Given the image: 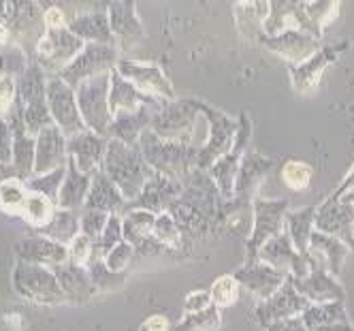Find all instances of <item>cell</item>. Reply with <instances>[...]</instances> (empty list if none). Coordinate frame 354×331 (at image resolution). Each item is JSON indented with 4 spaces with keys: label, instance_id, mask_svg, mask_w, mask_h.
Returning a JSON list of instances; mask_svg holds the SVG:
<instances>
[{
    "label": "cell",
    "instance_id": "1",
    "mask_svg": "<svg viewBox=\"0 0 354 331\" xmlns=\"http://www.w3.org/2000/svg\"><path fill=\"white\" fill-rule=\"evenodd\" d=\"M222 195L207 171H190L182 195L173 201L169 214L184 233H205L222 220Z\"/></svg>",
    "mask_w": 354,
    "mask_h": 331
},
{
    "label": "cell",
    "instance_id": "2",
    "mask_svg": "<svg viewBox=\"0 0 354 331\" xmlns=\"http://www.w3.org/2000/svg\"><path fill=\"white\" fill-rule=\"evenodd\" d=\"M100 171L120 188V193L129 203H133L141 195L147 180L154 175L151 167L145 163L139 145H126L118 139L107 141Z\"/></svg>",
    "mask_w": 354,
    "mask_h": 331
},
{
    "label": "cell",
    "instance_id": "3",
    "mask_svg": "<svg viewBox=\"0 0 354 331\" xmlns=\"http://www.w3.org/2000/svg\"><path fill=\"white\" fill-rule=\"evenodd\" d=\"M139 147L151 171L167 175L171 180L184 182L188 173L196 169L198 150H194L190 143L160 139L156 133H151L147 129L139 139Z\"/></svg>",
    "mask_w": 354,
    "mask_h": 331
},
{
    "label": "cell",
    "instance_id": "4",
    "mask_svg": "<svg viewBox=\"0 0 354 331\" xmlns=\"http://www.w3.org/2000/svg\"><path fill=\"white\" fill-rule=\"evenodd\" d=\"M201 122H203V100L175 98L151 114L149 131L167 141L192 143V137Z\"/></svg>",
    "mask_w": 354,
    "mask_h": 331
},
{
    "label": "cell",
    "instance_id": "5",
    "mask_svg": "<svg viewBox=\"0 0 354 331\" xmlns=\"http://www.w3.org/2000/svg\"><path fill=\"white\" fill-rule=\"evenodd\" d=\"M13 291L26 301L39 305H62L66 303L60 283L52 267L17 261L11 276Z\"/></svg>",
    "mask_w": 354,
    "mask_h": 331
},
{
    "label": "cell",
    "instance_id": "6",
    "mask_svg": "<svg viewBox=\"0 0 354 331\" xmlns=\"http://www.w3.org/2000/svg\"><path fill=\"white\" fill-rule=\"evenodd\" d=\"M288 214L286 199H263L252 201V233L245 240V263L259 261V250L273 238L284 233V220Z\"/></svg>",
    "mask_w": 354,
    "mask_h": 331
},
{
    "label": "cell",
    "instance_id": "7",
    "mask_svg": "<svg viewBox=\"0 0 354 331\" xmlns=\"http://www.w3.org/2000/svg\"><path fill=\"white\" fill-rule=\"evenodd\" d=\"M109 88H111V73H105L86 80L75 90L77 92V105L86 129L105 139L113 122V114L109 109Z\"/></svg>",
    "mask_w": 354,
    "mask_h": 331
},
{
    "label": "cell",
    "instance_id": "8",
    "mask_svg": "<svg viewBox=\"0 0 354 331\" xmlns=\"http://www.w3.org/2000/svg\"><path fill=\"white\" fill-rule=\"evenodd\" d=\"M84 47L86 43L80 37H75L66 26L47 30L37 41V64L45 71L47 78H54L82 54Z\"/></svg>",
    "mask_w": 354,
    "mask_h": 331
},
{
    "label": "cell",
    "instance_id": "9",
    "mask_svg": "<svg viewBox=\"0 0 354 331\" xmlns=\"http://www.w3.org/2000/svg\"><path fill=\"white\" fill-rule=\"evenodd\" d=\"M203 116L207 120V141L198 150L196 154V169L198 171H209V167L226 156L233 150L235 133H237V120L231 118L207 103H203Z\"/></svg>",
    "mask_w": 354,
    "mask_h": 331
},
{
    "label": "cell",
    "instance_id": "10",
    "mask_svg": "<svg viewBox=\"0 0 354 331\" xmlns=\"http://www.w3.org/2000/svg\"><path fill=\"white\" fill-rule=\"evenodd\" d=\"M120 49L115 45H103V43H86L82 54L75 58L62 73L60 78L77 90L86 80L96 78V75L113 73L120 62Z\"/></svg>",
    "mask_w": 354,
    "mask_h": 331
},
{
    "label": "cell",
    "instance_id": "11",
    "mask_svg": "<svg viewBox=\"0 0 354 331\" xmlns=\"http://www.w3.org/2000/svg\"><path fill=\"white\" fill-rule=\"evenodd\" d=\"M47 107L49 114H52L54 124L64 133L66 139L86 131V124L77 105V92L60 75L47 78Z\"/></svg>",
    "mask_w": 354,
    "mask_h": 331
},
{
    "label": "cell",
    "instance_id": "12",
    "mask_svg": "<svg viewBox=\"0 0 354 331\" xmlns=\"http://www.w3.org/2000/svg\"><path fill=\"white\" fill-rule=\"evenodd\" d=\"M259 261L271 265L277 271L286 274L292 280L306 278L312 271V267H314L312 257H303V254L292 246V242H290L286 231L280 233L277 238H273V240H269L259 250Z\"/></svg>",
    "mask_w": 354,
    "mask_h": 331
},
{
    "label": "cell",
    "instance_id": "13",
    "mask_svg": "<svg viewBox=\"0 0 354 331\" xmlns=\"http://www.w3.org/2000/svg\"><path fill=\"white\" fill-rule=\"evenodd\" d=\"M115 71L122 75L124 80H129L135 84L143 94L156 96L162 100H175V90L171 80L165 75V71L154 64V62H145V60H131V58H120Z\"/></svg>",
    "mask_w": 354,
    "mask_h": 331
},
{
    "label": "cell",
    "instance_id": "14",
    "mask_svg": "<svg viewBox=\"0 0 354 331\" xmlns=\"http://www.w3.org/2000/svg\"><path fill=\"white\" fill-rule=\"evenodd\" d=\"M350 47V41H339L333 45H322L318 52L308 58L306 62H301L297 66H290V82L292 88L299 94H308L318 88L324 71L331 66L333 62L339 60V56Z\"/></svg>",
    "mask_w": 354,
    "mask_h": 331
},
{
    "label": "cell",
    "instance_id": "15",
    "mask_svg": "<svg viewBox=\"0 0 354 331\" xmlns=\"http://www.w3.org/2000/svg\"><path fill=\"white\" fill-rule=\"evenodd\" d=\"M308 305H310V301L295 289L292 278H286V283L280 287V291H277L273 297L261 301L254 308V321L267 329L273 323L299 316Z\"/></svg>",
    "mask_w": 354,
    "mask_h": 331
},
{
    "label": "cell",
    "instance_id": "16",
    "mask_svg": "<svg viewBox=\"0 0 354 331\" xmlns=\"http://www.w3.org/2000/svg\"><path fill=\"white\" fill-rule=\"evenodd\" d=\"M257 43H261L263 47H267L269 52L277 54L280 58L288 60L290 66H297L301 62H306L308 58H312L320 45V39L303 33V30H286L277 37H267V35H259Z\"/></svg>",
    "mask_w": 354,
    "mask_h": 331
},
{
    "label": "cell",
    "instance_id": "17",
    "mask_svg": "<svg viewBox=\"0 0 354 331\" xmlns=\"http://www.w3.org/2000/svg\"><path fill=\"white\" fill-rule=\"evenodd\" d=\"M316 231L342 240L354 250V203L350 197L339 203H320L316 208Z\"/></svg>",
    "mask_w": 354,
    "mask_h": 331
},
{
    "label": "cell",
    "instance_id": "18",
    "mask_svg": "<svg viewBox=\"0 0 354 331\" xmlns=\"http://www.w3.org/2000/svg\"><path fill=\"white\" fill-rule=\"evenodd\" d=\"M286 30H303L316 39H322V33L303 11V3H269V15L263 21V35L277 37Z\"/></svg>",
    "mask_w": 354,
    "mask_h": 331
},
{
    "label": "cell",
    "instance_id": "19",
    "mask_svg": "<svg viewBox=\"0 0 354 331\" xmlns=\"http://www.w3.org/2000/svg\"><path fill=\"white\" fill-rule=\"evenodd\" d=\"M182 190H184V182L171 180V177L154 171V175L143 186L141 195L133 203H129V210H145L158 216L162 212H169L173 201L182 195Z\"/></svg>",
    "mask_w": 354,
    "mask_h": 331
},
{
    "label": "cell",
    "instance_id": "20",
    "mask_svg": "<svg viewBox=\"0 0 354 331\" xmlns=\"http://www.w3.org/2000/svg\"><path fill=\"white\" fill-rule=\"evenodd\" d=\"M233 276H235V280L241 287H245L252 295H257L261 301L273 297L288 278L286 274L273 269L271 265H267L263 261L243 263Z\"/></svg>",
    "mask_w": 354,
    "mask_h": 331
},
{
    "label": "cell",
    "instance_id": "21",
    "mask_svg": "<svg viewBox=\"0 0 354 331\" xmlns=\"http://www.w3.org/2000/svg\"><path fill=\"white\" fill-rule=\"evenodd\" d=\"M273 169V161L265 159L259 152H245L239 171H237V180H235V195L233 199L243 201V203H252L257 199V193L261 188V184L267 180V175Z\"/></svg>",
    "mask_w": 354,
    "mask_h": 331
},
{
    "label": "cell",
    "instance_id": "22",
    "mask_svg": "<svg viewBox=\"0 0 354 331\" xmlns=\"http://www.w3.org/2000/svg\"><path fill=\"white\" fill-rule=\"evenodd\" d=\"M107 141L105 137H100L92 131H82L77 135H73L66 139V152L68 159L75 161L77 169L86 175H94L96 171H100V165H103V156L107 150Z\"/></svg>",
    "mask_w": 354,
    "mask_h": 331
},
{
    "label": "cell",
    "instance_id": "23",
    "mask_svg": "<svg viewBox=\"0 0 354 331\" xmlns=\"http://www.w3.org/2000/svg\"><path fill=\"white\" fill-rule=\"evenodd\" d=\"M68 152L66 137L56 124L47 126L37 135V154H35V175L52 173L60 167H66Z\"/></svg>",
    "mask_w": 354,
    "mask_h": 331
},
{
    "label": "cell",
    "instance_id": "24",
    "mask_svg": "<svg viewBox=\"0 0 354 331\" xmlns=\"http://www.w3.org/2000/svg\"><path fill=\"white\" fill-rule=\"evenodd\" d=\"M169 100L156 98L143 94L135 84H131L129 80H124L118 71L111 73V88H109V109L111 114H122V111H135L139 107H149L158 111L160 107H165Z\"/></svg>",
    "mask_w": 354,
    "mask_h": 331
},
{
    "label": "cell",
    "instance_id": "25",
    "mask_svg": "<svg viewBox=\"0 0 354 331\" xmlns=\"http://www.w3.org/2000/svg\"><path fill=\"white\" fill-rule=\"evenodd\" d=\"M107 17L118 49H129L139 41H143L145 30L137 15L135 3H111L107 7Z\"/></svg>",
    "mask_w": 354,
    "mask_h": 331
},
{
    "label": "cell",
    "instance_id": "26",
    "mask_svg": "<svg viewBox=\"0 0 354 331\" xmlns=\"http://www.w3.org/2000/svg\"><path fill=\"white\" fill-rule=\"evenodd\" d=\"M292 285L310 303L344 301V287L339 285V280L328 274L324 267H320L318 263H314L312 271L306 278L292 280Z\"/></svg>",
    "mask_w": 354,
    "mask_h": 331
},
{
    "label": "cell",
    "instance_id": "27",
    "mask_svg": "<svg viewBox=\"0 0 354 331\" xmlns=\"http://www.w3.org/2000/svg\"><path fill=\"white\" fill-rule=\"evenodd\" d=\"M15 257L17 261L24 263H35V265H45V267H58L68 261V250L66 246L52 242L43 235L37 238H24L15 246Z\"/></svg>",
    "mask_w": 354,
    "mask_h": 331
},
{
    "label": "cell",
    "instance_id": "28",
    "mask_svg": "<svg viewBox=\"0 0 354 331\" xmlns=\"http://www.w3.org/2000/svg\"><path fill=\"white\" fill-rule=\"evenodd\" d=\"M84 210H96L105 212L109 216H124L129 212V201L120 193V188L109 180L103 171H96L92 175V186L86 199Z\"/></svg>",
    "mask_w": 354,
    "mask_h": 331
},
{
    "label": "cell",
    "instance_id": "29",
    "mask_svg": "<svg viewBox=\"0 0 354 331\" xmlns=\"http://www.w3.org/2000/svg\"><path fill=\"white\" fill-rule=\"evenodd\" d=\"M350 246H346L342 240L333 238V235H326L320 231L312 233L310 240V257L314 263H318L320 267H324L331 276H339L346 263V257L350 254Z\"/></svg>",
    "mask_w": 354,
    "mask_h": 331
},
{
    "label": "cell",
    "instance_id": "30",
    "mask_svg": "<svg viewBox=\"0 0 354 331\" xmlns=\"http://www.w3.org/2000/svg\"><path fill=\"white\" fill-rule=\"evenodd\" d=\"M151 114L154 109L139 107L135 111H122L113 116V122L109 126L107 139H118L126 145H139L141 135L149 129Z\"/></svg>",
    "mask_w": 354,
    "mask_h": 331
},
{
    "label": "cell",
    "instance_id": "31",
    "mask_svg": "<svg viewBox=\"0 0 354 331\" xmlns=\"http://www.w3.org/2000/svg\"><path fill=\"white\" fill-rule=\"evenodd\" d=\"M54 274L60 283L66 303H86L96 293L92 287L88 267H80V265H73L66 261V263L54 267Z\"/></svg>",
    "mask_w": 354,
    "mask_h": 331
},
{
    "label": "cell",
    "instance_id": "32",
    "mask_svg": "<svg viewBox=\"0 0 354 331\" xmlns=\"http://www.w3.org/2000/svg\"><path fill=\"white\" fill-rule=\"evenodd\" d=\"M92 186V175H86L77 169L73 159L66 163V177L62 182L60 195H58V208L71 210V212H82L86 206V199Z\"/></svg>",
    "mask_w": 354,
    "mask_h": 331
},
{
    "label": "cell",
    "instance_id": "33",
    "mask_svg": "<svg viewBox=\"0 0 354 331\" xmlns=\"http://www.w3.org/2000/svg\"><path fill=\"white\" fill-rule=\"evenodd\" d=\"M66 28L80 37L84 43H103V45H115L109 17L103 11H88L84 15H77L66 24Z\"/></svg>",
    "mask_w": 354,
    "mask_h": 331
},
{
    "label": "cell",
    "instance_id": "34",
    "mask_svg": "<svg viewBox=\"0 0 354 331\" xmlns=\"http://www.w3.org/2000/svg\"><path fill=\"white\" fill-rule=\"evenodd\" d=\"M316 208H301V210H288L284 220V231L288 233L292 246L303 254L310 257V240L316 231Z\"/></svg>",
    "mask_w": 354,
    "mask_h": 331
},
{
    "label": "cell",
    "instance_id": "35",
    "mask_svg": "<svg viewBox=\"0 0 354 331\" xmlns=\"http://www.w3.org/2000/svg\"><path fill=\"white\" fill-rule=\"evenodd\" d=\"M43 238L58 242L62 246H68L75 238L82 233V218L80 212H71V210H56L54 218L49 220L47 226H43L39 231Z\"/></svg>",
    "mask_w": 354,
    "mask_h": 331
},
{
    "label": "cell",
    "instance_id": "36",
    "mask_svg": "<svg viewBox=\"0 0 354 331\" xmlns=\"http://www.w3.org/2000/svg\"><path fill=\"white\" fill-rule=\"evenodd\" d=\"M299 316L308 329H320V327H328V325H350L344 301L310 303Z\"/></svg>",
    "mask_w": 354,
    "mask_h": 331
},
{
    "label": "cell",
    "instance_id": "37",
    "mask_svg": "<svg viewBox=\"0 0 354 331\" xmlns=\"http://www.w3.org/2000/svg\"><path fill=\"white\" fill-rule=\"evenodd\" d=\"M241 159L243 156H237V154H233V152H229L226 156L216 161L207 171L209 177L216 182L222 199H226V201L233 199V195H235V180H237V171H239Z\"/></svg>",
    "mask_w": 354,
    "mask_h": 331
},
{
    "label": "cell",
    "instance_id": "38",
    "mask_svg": "<svg viewBox=\"0 0 354 331\" xmlns=\"http://www.w3.org/2000/svg\"><path fill=\"white\" fill-rule=\"evenodd\" d=\"M154 222H156V214L145 212V210H129L122 216L124 242H129L133 248H137L145 238L151 235Z\"/></svg>",
    "mask_w": 354,
    "mask_h": 331
},
{
    "label": "cell",
    "instance_id": "39",
    "mask_svg": "<svg viewBox=\"0 0 354 331\" xmlns=\"http://www.w3.org/2000/svg\"><path fill=\"white\" fill-rule=\"evenodd\" d=\"M269 15V3H239L235 5L237 28L248 39H254L263 33V21Z\"/></svg>",
    "mask_w": 354,
    "mask_h": 331
},
{
    "label": "cell",
    "instance_id": "40",
    "mask_svg": "<svg viewBox=\"0 0 354 331\" xmlns=\"http://www.w3.org/2000/svg\"><path fill=\"white\" fill-rule=\"evenodd\" d=\"M56 210H58V206H56L54 201H49L47 197L37 195V193H28L26 201H24V206H21L19 216L26 220L30 226H35V229H39V231H41V229L47 226L49 220L54 218Z\"/></svg>",
    "mask_w": 354,
    "mask_h": 331
},
{
    "label": "cell",
    "instance_id": "41",
    "mask_svg": "<svg viewBox=\"0 0 354 331\" xmlns=\"http://www.w3.org/2000/svg\"><path fill=\"white\" fill-rule=\"evenodd\" d=\"M28 188L19 177H5L0 180V210L7 214H15L19 216L24 201L28 197Z\"/></svg>",
    "mask_w": 354,
    "mask_h": 331
},
{
    "label": "cell",
    "instance_id": "42",
    "mask_svg": "<svg viewBox=\"0 0 354 331\" xmlns=\"http://www.w3.org/2000/svg\"><path fill=\"white\" fill-rule=\"evenodd\" d=\"M151 235H154L162 246H167L173 252H180L184 248V231L169 212H162V214L156 216L154 229H151Z\"/></svg>",
    "mask_w": 354,
    "mask_h": 331
},
{
    "label": "cell",
    "instance_id": "43",
    "mask_svg": "<svg viewBox=\"0 0 354 331\" xmlns=\"http://www.w3.org/2000/svg\"><path fill=\"white\" fill-rule=\"evenodd\" d=\"M88 274L96 293H113L126 280V274H115L105 265V259H92L88 265Z\"/></svg>",
    "mask_w": 354,
    "mask_h": 331
},
{
    "label": "cell",
    "instance_id": "44",
    "mask_svg": "<svg viewBox=\"0 0 354 331\" xmlns=\"http://www.w3.org/2000/svg\"><path fill=\"white\" fill-rule=\"evenodd\" d=\"M64 177H66V167H60V169H56L52 173L32 175L30 180H26V188L30 193H37V195L47 197L49 201H54L56 206H58V195H60Z\"/></svg>",
    "mask_w": 354,
    "mask_h": 331
},
{
    "label": "cell",
    "instance_id": "45",
    "mask_svg": "<svg viewBox=\"0 0 354 331\" xmlns=\"http://www.w3.org/2000/svg\"><path fill=\"white\" fill-rule=\"evenodd\" d=\"M222 314L218 305L198 312V314H184V319L177 323L175 331H220Z\"/></svg>",
    "mask_w": 354,
    "mask_h": 331
},
{
    "label": "cell",
    "instance_id": "46",
    "mask_svg": "<svg viewBox=\"0 0 354 331\" xmlns=\"http://www.w3.org/2000/svg\"><path fill=\"white\" fill-rule=\"evenodd\" d=\"M239 289H241V285L237 283L233 274L220 276L218 280H214V285L209 289L214 305H218L220 310L231 308V305H235L239 301Z\"/></svg>",
    "mask_w": 354,
    "mask_h": 331
},
{
    "label": "cell",
    "instance_id": "47",
    "mask_svg": "<svg viewBox=\"0 0 354 331\" xmlns=\"http://www.w3.org/2000/svg\"><path fill=\"white\" fill-rule=\"evenodd\" d=\"M282 182L295 193L308 190L312 182V167L303 161H286L282 167Z\"/></svg>",
    "mask_w": 354,
    "mask_h": 331
},
{
    "label": "cell",
    "instance_id": "48",
    "mask_svg": "<svg viewBox=\"0 0 354 331\" xmlns=\"http://www.w3.org/2000/svg\"><path fill=\"white\" fill-rule=\"evenodd\" d=\"M124 240V233H122V216H109V222L105 226L103 235H100L96 242H94V257L92 259H105L107 254Z\"/></svg>",
    "mask_w": 354,
    "mask_h": 331
},
{
    "label": "cell",
    "instance_id": "49",
    "mask_svg": "<svg viewBox=\"0 0 354 331\" xmlns=\"http://www.w3.org/2000/svg\"><path fill=\"white\" fill-rule=\"evenodd\" d=\"M303 11H306L308 19L314 24V26L324 33V28L331 24L337 15H339V3H316V0H310V3H303Z\"/></svg>",
    "mask_w": 354,
    "mask_h": 331
},
{
    "label": "cell",
    "instance_id": "50",
    "mask_svg": "<svg viewBox=\"0 0 354 331\" xmlns=\"http://www.w3.org/2000/svg\"><path fill=\"white\" fill-rule=\"evenodd\" d=\"M66 250H68V263L80 265V267H88L92 257H94V242L88 235L80 233L66 246Z\"/></svg>",
    "mask_w": 354,
    "mask_h": 331
},
{
    "label": "cell",
    "instance_id": "51",
    "mask_svg": "<svg viewBox=\"0 0 354 331\" xmlns=\"http://www.w3.org/2000/svg\"><path fill=\"white\" fill-rule=\"evenodd\" d=\"M133 259H137V254H135V248L129 244V242H120L107 257H105V265L111 269V271H115V274H124L126 269L131 267V263H133Z\"/></svg>",
    "mask_w": 354,
    "mask_h": 331
},
{
    "label": "cell",
    "instance_id": "52",
    "mask_svg": "<svg viewBox=\"0 0 354 331\" xmlns=\"http://www.w3.org/2000/svg\"><path fill=\"white\" fill-rule=\"evenodd\" d=\"M30 64L24 56V52L19 47H13L9 52H3L0 54V78H19V75L26 71Z\"/></svg>",
    "mask_w": 354,
    "mask_h": 331
},
{
    "label": "cell",
    "instance_id": "53",
    "mask_svg": "<svg viewBox=\"0 0 354 331\" xmlns=\"http://www.w3.org/2000/svg\"><path fill=\"white\" fill-rule=\"evenodd\" d=\"M80 218H82V233L88 235L92 242H96L100 235H103L105 226L109 222V214L96 212V210H82Z\"/></svg>",
    "mask_w": 354,
    "mask_h": 331
},
{
    "label": "cell",
    "instance_id": "54",
    "mask_svg": "<svg viewBox=\"0 0 354 331\" xmlns=\"http://www.w3.org/2000/svg\"><path fill=\"white\" fill-rule=\"evenodd\" d=\"M252 141V120L245 111L239 114L237 118V133H235V141H233V154L243 156L248 152V145Z\"/></svg>",
    "mask_w": 354,
    "mask_h": 331
},
{
    "label": "cell",
    "instance_id": "55",
    "mask_svg": "<svg viewBox=\"0 0 354 331\" xmlns=\"http://www.w3.org/2000/svg\"><path fill=\"white\" fill-rule=\"evenodd\" d=\"M267 331H354V329L350 325H328V327H320V329H308L303 325L301 316H292V319L269 325Z\"/></svg>",
    "mask_w": 354,
    "mask_h": 331
},
{
    "label": "cell",
    "instance_id": "56",
    "mask_svg": "<svg viewBox=\"0 0 354 331\" xmlns=\"http://www.w3.org/2000/svg\"><path fill=\"white\" fill-rule=\"evenodd\" d=\"M17 98L15 78H0V118H7Z\"/></svg>",
    "mask_w": 354,
    "mask_h": 331
},
{
    "label": "cell",
    "instance_id": "57",
    "mask_svg": "<svg viewBox=\"0 0 354 331\" xmlns=\"http://www.w3.org/2000/svg\"><path fill=\"white\" fill-rule=\"evenodd\" d=\"M212 293L209 291H190L184 297V314H198L207 308H212Z\"/></svg>",
    "mask_w": 354,
    "mask_h": 331
},
{
    "label": "cell",
    "instance_id": "58",
    "mask_svg": "<svg viewBox=\"0 0 354 331\" xmlns=\"http://www.w3.org/2000/svg\"><path fill=\"white\" fill-rule=\"evenodd\" d=\"M13 163V131L11 124L0 118V165Z\"/></svg>",
    "mask_w": 354,
    "mask_h": 331
},
{
    "label": "cell",
    "instance_id": "59",
    "mask_svg": "<svg viewBox=\"0 0 354 331\" xmlns=\"http://www.w3.org/2000/svg\"><path fill=\"white\" fill-rule=\"evenodd\" d=\"M354 193V165L348 169V173L344 175V180H342V184L328 195L322 203H339L342 199H346L348 195H352Z\"/></svg>",
    "mask_w": 354,
    "mask_h": 331
},
{
    "label": "cell",
    "instance_id": "60",
    "mask_svg": "<svg viewBox=\"0 0 354 331\" xmlns=\"http://www.w3.org/2000/svg\"><path fill=\"white\" fill-rule=\"evenodd\" d=\"M43 21H45V28L47 30H58V28H64L66 21H64V11L60 7H49L43 15Z\"/></svg>",
    "mask_w": 354,
    "mask_h": 331
},
{
    "label": "cell",
    "instance_id": "61",
    "mask_svg": "<svg viewBox=\"0 0 354 331\" xmlns=\"http://www.w3.org/2000/svg\"><path fill=\"white\" fill-rule=\"evenodd\" d=\"M139 331H171V323L165 314H151L143 321Z\"/></svg>",
    "mask_w": 354,
    "mask_h": 331
},
{
    "label": "cell",
    "instance_id": "62",
    "mask_svg": "<svg viewBox=\"0 0 354 331\" xmlns=\"http://www.w3.org/2000/svg\"><path fill=\"white\" fill-rule=\"evenodd\" d=\"M3 321H5V325H7L9 329H15V331H21L24 327H26V319H24L21 314H17V312H13V314H5V316H3Z\"/></svg>",
    "mask_w": 354,
    "mask_h": 331
},
{
    "label": "cell",
    "instance_id": "63",
    "mask_svg": "<svg viewBox=\"0 0 354 331\" xmlns=\"http://www.w3.org/2000/svg\"><path fill=\"white\" fill-rule=\"evenodd\" d=\"M7 39H9V26H7V24L0 21V45H5Z\"/></svg>",
    "mask_w": 354,
    "mask_h": 331
}]
</instances>
